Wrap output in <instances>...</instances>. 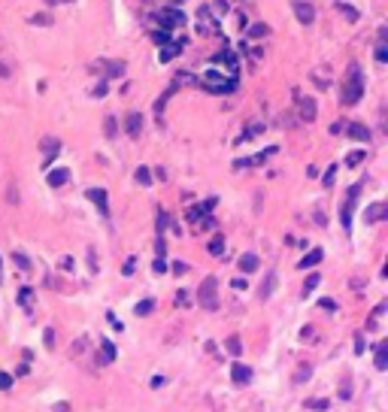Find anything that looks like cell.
I'll return each instance as SVG.
<instances>
[{"instance_id":"cell-49","label":"cell","mask_w":388,"mask_h":412,"mask_svg":"<svg viewBox=\"0 0 388 412\" xmlns=\"http://www.w3.org/2000/svg\"><path fill=\"white\" fill-rule=\"evenodd\" d=\"M309 379V367H300V373L294 376V382H306Z\"/></svg>"},{"instance_id":"cell-51","label":"cell","mask_w":388,"mask_h":412,"mask_svg":"<svg viewBox=\"0 0 388 412\" xmlns=\"http://www.w3.org/2000/svg\"><path fill=\"white\" fill-rule=\"evenodd\" d=\"M134 264H137V261L128 258V264H125V273H122V276H134Z\"/></svg>"},{"instance_id":"cell-1","label":"cell","mask_w":388,"mask_h":412,"mask_svg":"<svg viewBox=\"0 0 388 412\" xmlns=\"http://www.w3.org/2000/svg\"><path fill=\"white\" fill-rule=\"evenodd\" d=\"M361 97H364V73H361V64H349L346 82H343V91H340V100H343L346 106H355Z\"/></svg>"},{"instance_id":"cell-18","label":"cell","mask_w":388,"mask_h":412,"mask_svg":"<svg viewBox=\"0 0 388 412\" xmlns=\"http://www.w3.org/2000/svg\"><path fill=\"white\" fill-rule=\"evenodd\" d=\"M182 46H185V40H176V43H164V49H161V61H170V58H176V55L182 52Z\"/></svg>"},{"instance_id":"cell-60","label":"cell","mask_w":388,"mask_h":412,"mask_svg":"<svg viewBox=\"0 0 388 412\" xmlns=\"http://www.w3.org/2000/svg\"><path fill=\"white\" fill-rule=\"evenodd\" d=\"M0 76H9V67H6V64H0Z\"/></svg>"},{"instance_id":"cell-6","label":"cell","mask_w":388,"mask_h":412,"mask_svg":"<svg viewBox=\"0 0 388 412\" xmlns=\"http://www.w3.org/2000/svg\"><path fill=\"white\" fill-rule=\"evenodd\" d=\"M291 9H294V15H297L300 24H313V21H316V6L306 3V0H294Z\"/></svg>"},{"instance_id":"cell-55","label":"cell","mask_w":388,"mask_h":412,"mask_svg":"<svg viewBox=\"0 0 388 412\" xmlns=\"http://www.w3.org/2000/svg\"><path fill=\"white\" fill-rule=\"evenodd\" d=\"M61 267H64V270H73V258H61Z\"/></svg>"},{"instance_id":"cell-61","label":"cell","mask_w":388,"mask_h":412,"mask_svg":"<svg viewBox=\"0 0 388 412\" xmlns=\"http://www.w3.org/2000/svg\"><path fill=\"white\" fill-rule=\"evenodd\" d=\"M0 279H3V258H0Z\"/></svg>"},{"instance_id":"cell-7","label":"cell","mask_w":388,"mask_h":412,"mask_svg":"<svg viewBox=\"0 0 388 412\" xmlns=\"http://www.w3.org/2000/svg\"><path fill=\"white\" fill-rule=\"evenodd\" d=\"M297 109H300V122H316V116H319V106L313 97H300Z\"/></svg>"},{"instance_id":"cell-5","label":"cell","mask_w":388,"mask_h":412,"mask_svg":"<svg viewBox=\"0 0 388 412\" xmlns=\"http://www.w3.org/2000/svg\"><path fill=\"white\" fill-rule=\"evenodd\" d=\"M158 15V21L164 24V30H173V27H185V12L182 9H176V6H167V9H161V12H155Z\"/></svg>"},{"instance_id":"cell-30","label":"cell","mask_w":388,"mask_h":412,"mask_svg":"<svg viewBox=\"0 0 388 412\" xmlns=\"http://www.w3.org/2000/svg\"><path fill=\"white\" fill-rule=\"evenodd\" d=\"M267 33H270L267 24H252V27H249V36H255V40H261V36H267Z\"/></svg>"},{"instance_id":"cell-32","label":"cell","mask_w":388,"mask_h":412,"mask_svg":"<svg viewBox=\"0 0 388 412\" xmlns=\"http://www.w3.org/2000/svg\"><path fill=\"white\" fill-rule=\"evenodd\" d=\"M209 255H224V240H221V237H215V240L209 243Z\"/></svg>"},{"instance_id":"cell-36","label":"cell","mask_w":388,"mask_h":412,"mask_svg":"<svg viewBox=\"0 0 388 412\" xmlns=\"http://www.w3.org/2000/svg\"><path fill=\"white\" fill-rule=\"evenodd\" d=\"M340 397H343V400H349V397H352V379H343V388H340Z\"/></svg>"},{"instance_id":"cell-46","label":"cell","mask_w":388,"mask_h":412,"mask_svg":"<svg viewBox=\"0 0 388 412\" xmlns=\"http://www.w3.org/2000/svg\"><path fill=\"white\" fill-rule=\"evenodd\" d=\"M173 273H176V276H185V273H188V264H182V261H176V264H173Z\"/></svg>"},{"instance_id":"cell-15","label":"cell","mask_w":388,"mask_h":412,"mask_svg":"<svg viewBox=\"0 0 388 412\" xmlns=\"http://www.w3.org/2000/svg\"><path fill=\"white\" fill-rule=\"evenodd\" d=\"M343 131H346L349 137H355L358 142H367V139H370V131H367V128H364L361 122H352V125H346Z\"/></svg>"},{"instance_id":"cell-35","label":"cell","mask_w":388,"mask_h":412,"mask_svg":"<svg viewBox=\"0 0 388 412\" xmlns=\"http://www.w3.org/2000/svg\"><path fill=\"white\" fill-rule=\"evenodd\" d=\"M155 252H158V258L167 255V240H164V234H158V240H155Z\"/></svg>"},{"instance_id":"cell-2","label":"cell","mask_w":388,"mask_h":412,"mask_svg":"<svg viewBox=\"0 0 388 412\" xmlns=\"http://www.w3.org/2000/svg\"><path fill=\"white\" fill-rule=\"evenodd\" d=\"M200 85H203L206 91L227 94V91H234V88H237V76H224V73L209 70V73H203V76H200Z\"/></svg>"},{"instance_id":"cell-53","label":"cell","mask_w":388,"mask_h":412,"mask_svg":"<svg viewBox=\"0 0 388 412\" xmlns=\"http://www.w3.org/2000/svg\"><path fill=\"white\" fill-rule=\"evenodd\" d=\"M52 412H70V403H55Z\"/></svg>"},{"instance_id":"cell-3","label":"cell","mask_w":388,"mask_h":412,"mask_svg":"<svg viewBox=\"0 0 388 412\" xmlns=\"http://www.w3.org/2000/svg\"><path fill=\"white\" fill-rule=\"evenodd\" d=\"M197 303H200L206 312H215V309H218V279H215V276H206V279L200 282Z\"/></svg>"},{"instance_id":"cell-29","label":"cell","mask_w":388,"mask_h":412,"mask_svg":"<svg viewBox=\"0 0 388 412\" xmlns=\"http://www.w3.org/2000/svg\"><path fill=\"white\" fill-rule=\"evenodd\" d=\"M134 176H137V182H140V185H149V182H152V170H149V167H137V173H134Z\"/></svg>"},{"instance_id":"cell-19","label":"cell","mask_w":388,"mask_h":412,"mask_svg":"<svg viewBox=\"0 0 388 412\" xmlns=\"http://www.w3.org/2000/svg\"><path fill=\"white\" fill-rule=\"evenodd\" d=\"M100 352H103L100 364H112V361H115V343H112V340H103V343H100Z\"/></svg>"},{"instance_id":"cell-39","label":"cell","mask_w":388,"mask_h":412,"mask_svg":"<svg viewBox=\"0 0 388 412\" xmlns=\"http://www.w3.org/2000/svg\"><path fill=\"white\" fill-rule=\"evenodd\" d=\"M15 264H18L21 270H30V261H27V255H21V252H15Z\"/></svg>"},{"instance_id":"cell-52","label":"cell","mask_w":388,"mask_h":412,"mask_svg":"<svg viewBox=\"0 0 388 412\" xmlns=\"http://www.w3.org/2000/svg\"><path fill=\"white\" fill-rule=\"evenodd\" d=\"M6 197H9V203H18V191H15V185H9V191H6Z\"/></svg>"},{"instance_id":"cell-31","label":"cell","mask_w":388,"mask_h":412,"mask_svg":"<svg viewBox=\"0 0 388 412\" xmlns=\"http://www.w3.org/2000/svg\"><path fill=\"white\" fill-rule=\"evenodd\" d=\"M261 131H264V128H261V125H258V122H252V125H249V131H246V134H243V137H240V142H246V139H252V137H258V134H261Z\"/></svg>"},{"instance_id":"cell-24","label":"cell","mask_w":388,"mask_h":412,"mask_svg":"<svg viewBox=\"0 0 388 412\" xmlns=\"http://www.w3.org/2000/svg\"><path fill=\"white\" fill-rule=\"evenodd\" d=\"M27 21L36 24V27H49V24H52V15H49V12H36V15H30Z\"/></svg>"},{"instance_id":"cell-11","label":"cell","mask_w":388,"mask_h":412,"mask_svg":"<svg viewBox=\"0 0 388 412\" xmlns=\"http://www.w3.org/2000/svg\"><path fill=\"white\" fill-rule=\"evenodd\" d=\"M322 258H325V252H322V249H313L309 255H303V258L297 261V270H309V267H319V264H322Z\"/></svg>"},{"instance_id":"cell-13","label":"cell","mask_w":388,"mask_h":412,"mask_svg":"<svg viewBox=\"0 0 388 412\" xmlns=\"http://www.w3.org/2000/svg\"><path fill=\"white\" fill-rule=\"evenodd\" d=\"M100 67L106 70V79L125 76V70H128V64H125V61H100Z\"/></svg>"},{"instance_id":"cell-23","label":"cell","mask_w":388,"mask_h":412,"mask_svg":"<svg viewBox=\"0 0 388 412\" xmlns=\"http://www.w3.org/2000/svg\"><path fill=\"white\" fill-rule=\"evenodd\" d=\"M319 282H322V276H319V273H309V276H306V282H303V294H313V291L319 288Z\"/></svg>"},{"instance_id":"cell-62","label":"cell","mask_w":388,"mask_h":412,"mask_svg":"<svg viewBox=\"0 0 388 412\" xmlns=\"http://www.w3.org/2000/svg\"><path fill=\"white\" fill-rule=\"evenodd\" d=\"M46 3H49V6H52V3H55V0H46Z\"/></svg>"},{"instance_id":"cell-27","label":"cell","mask_w":388,"mask_h":412,"mask_svg":"<svg viewBox=\"0 0 388 412\" xmlns=\"http://www.w3.org/2000/svg\"><path fill=\"white\" fill-rule=\"evenodd\" d=\"M203 215H209V212H203V206H191V209H188V221H191V224H197Z\"/></svg>"},{"instance_id":"cell-45","label":"cell","mask_w":388,"mask_h":412,"mask_svg":"<svg viewBox=\"0 0 388 412\" xmlns=\"http://www.w3.org/2000/svg\"><path fill=\"white\" fill-rule=\"evenodd\" d=\"M355 355H364V333L355 336Z\"/></svg>"},{"instance_id":"cell-48","label":"cell","mask_w":388,"mask_h":412,"mask_svg":"<svg viewBox=\"0 0 388 412\" xmlns=\"http://www.w3.org/2000/svg\"><path fill=\"white\" fill-rule=\"evenodd\" d=\"M106 321H109V324H112L115 330H122V321H119V318H115V312H106Z\"/></svg>"},{"instance_id":"cell-4","label":"cell","mask_w":388,"mask_h":412,"mask_svg":"<svg viewBox=\"0 0 388 412\" xmlns=\"http://www.w3.org/2000/svg\"><path fill=\"white\" fill-rule=\"evenodd\" d=\"M358 194H361V182L349 188V200L343 203V212H340V221L346 231H352V212H355V203H358Z\"/></svg>"},{"instance_id":"cell-25","label":"cell","mask_w":388,"mask_h":412,"mask_svg":"<svg viewBox=\"0 0 388 412\" xmlns=\"http://www.w3.org/2000/svg\"><path fill=\"white\" fill-rule=\"evenodd\" d=\"M224 349H227L230 355H234V358H237V355L243 352V343H240V336H227V343H224Z\"/></svg>"},{"instance_id":"cell-21","label":"cell","mask_w":388,"mask_h":412,"mask_svg":"<svg viewBox=\"0 0 388 412\" xmlns=\"http://www.w3.org/2000/svg\"><path fill=\"white\" fill-rule=\"evenodd\" d=\"M30 303H33V288H27V285H21V288H18V306H24V309H30Z\"/></svg>"},{"instance_id":"cell-10","label":"cell","mask_w":388,"mask_h":412,"mask_svg":"<svg viewBox=\"0 0 388 412\" xmlns=\"http://www.w3.org/2000/svg\"><path fill=\"white\" fill-rule=\"evenodd\" d=\"M385 215H388V206H385V203H373V206L364 209V224H376V221H382Z\"/></svg>"},{"instance_id":"cell-8","label":"cell","mask_w":388,"mask_h":412,"mask_svg":"<svg viewBox=\"0 0 388 412\" xmlns=\"http://www.w3.org/2000/svg\"><path fill=\"white\" fill-rule=\"evenodd\" d=\"M273 152H279L276 145H270L267 152H261V155H255V158H240V161H234V170H243V167H258V164H264V161H267L270 155H273Z\"/></svg>"},{"instance_id":"cell-16","label":"cell","mask_w":388,"mask_h":412,"mask_svg":"<svg viewBox=\"0 0 388 412\" xmlns=\"http://www.w3.org/2000/svg\"><path fill=\"white\" fill-rule=\"evenodd\" d=\"M255 270H258V255H252V252L240 255V273H255Z\"/></svg>"},{"instance_id":"cell-33","label":"cell","mask_w":388,"mask_h":412,"mask_svg":"<svg viewBox=\"0 0 388 412\" xmlns=\"http://www.w3.org/2000/svg\"><path fill=\"white\" fill-rule=\"evenodd\" d=\"M152 309H155V300H143V303H137V309H134V312H137V315H149Z\"/></svg>"},{"instance_id":"cell-12","label":"cell","mask_w":388,"mask_h":412,"mask_svg":"<svg viewBox=\"0 0 388 412\" xmlns=\"http://www.w3.org/2000/svg\"><path fill=\"white\" fill-rule=\"evenodd\" d=\"M88 200L103 212V215H109V203H106V188H91L88 191Z\"/></svg>"},{"instance_id":"cell-26","label":"cell","mask_w":388,"mask_h":412,"mask_svg":"<svg viewBox=\"0 0 388 412\" xmlns=\"http://www.w3.org/2000/svg\"><path fill=\"white\" fill-rule=\"evenodd\" d=\"M337 9H340L349 21H358V9H355V6H349V3H337Z\"/></svg>"},{"instance_id":"cell-9","label":"cell","mask_w":388,"mask_h":412,"mask_svg":"<svg viewBox=\"0 0 388 412\" xmlns=\"http://www.w3.org/2000/svg\"><path fill=\"white\" fill-rule=\"evenodd\" d=\"M230 379H234L237 385H249L252 382V367H246V364H234V367H230Z\"/></svg>"},{"instance_id":"cell-28","label":"cell","mask_w":388,"mask_h":412,"mask_svg":"<svg viewBox=\"0 0 388 412\" xmlns=\"http://www.w3.org/2000/svg\"><path fill=\"white\" fill-rule=\"evenodd\" d=\"M273 291H276V276H267V282L261 285V297H270Z\"/></svg>"},{"instance_id":"cell-58","label":"cell","mask_w":388,"mask_h":412,"mask_svg":"<svg viewBox=\"0 0 388 412\" xmlns=\"http://www.w3.org/2000/svg\"><path fill=\"white\" fill-rule=\"evenodd\" d=\"M343 128H346V125H343V122H334V125H331V134H340V131H343Z\"/></svg>"},{"instance_id":"cell-37","label":"cell","mask_w":388,"mask_h":412,"mask_svg":"<svg viewBox=\"0 0 388 412\" xmlns=\"http://www.w3.org/2000/svg\"><path fill=\"white\" fill-rule=\"evenodd\" d=\"M376 61H379V64H385V61H388V49H385V43H382V40H379V46H376Z\"/></svg>"},{"instance_id":"cell-44","label":"cell","mask_w":388,"mask_h":412,"mask_svg":"<svg viewBox=\"0 0 388 412\" xmlns=\"http://www.w3.org/2000/svg\"><path fill=\"white\" fill-rule=\"evenodd\" d=\"M176 303H179V306H188V303H191V297H188V291H179V294H176Z\"/></svg>"},{"instance_id":"cell-54","label":"cell","mask_w":388,"mask_h":412,"mask_svg":"<svg viewBox=\"0 0 388 412\" xmlns=\"http://www.w3.org/2000/svg\"><path fill=\"white\" fill-rule=\"evenodd\" d=\"M230 285H234L237 291H246V279H234V282H230Z\"/></svg>"},{"instance_id":"cell-47","label":"cell","mask_w":388,"mask_h":412,"mask_svg":"<svg viewBox=\"0 0 388 412\" xmlns=\"http://www.w3.org/2000/svg\"><path fill=\"white\" fill-rule=\"evenodd\" d=\"M215 203H218V197H206V200H203V212H212Z\"/></svg>"},{"instance_id":"cell-57","label":"cell","mask_w":388,"mask_h":412,"mask_svg":"<svg viewBox=\"0 0 388 412\" xmlns=\"http://www.w3.org/2000/svg\"><path fill=\"white\" fill-rule=\"evenodd\" d=\"M309 406H316V409H328V400H313Z\"/></svg>"},{"instance_id":"cell-43","label":"cell","mask_w":388,"mask_h":412,"mask_svg":"<svg viewBox=\"0 0 388 412\" xmlns=\"http://www.w3.org/2000/svg\"><path fill=\"white\" fill-rule=\"evenodd\" d=\"M103 125H106V137H115V134H119V131H115V119H112V116H109Z\"/></svg>"},{"instance_id":"cell-40","label":"cell","mask_w":388,"mask_h":412,"mask_svg":"<svg viewBox=\"0 0 388 412\" xmlns=\"http://www.w3.org/2000/svg\"><path fill=\"white\" fill-rule=\"evenodd\" d=\"M167 224H170L167 212H158V234H164V231H167Z\"/></svg>"},{"instance_id":"cell-59","label":"cell","mask_w":388,"mask_h":412,"mask_svg":"<svg viewBox=\"0 0 388 412\" xmlns=\"http://www.w3.org/2000/svg\"><path fill=\"white\" fill-rule=\"evenodd\" d=\"M322 306H325L328 312H334V309H337V303H334V300H322Z\"/></svg>"},{"instance_id":"cell-34","label":"cell","mask_w":388,"mask_h":412,"mask_svg":"<svg viewBox=\"0 0 388 412\" xmlns=\"http://www.w3.org/2000/svg\"><path fill=\"white\" fill-rule=\"evenodd\" d=\"M361 161H364V152H361V148H358V152H352V155H349V158H346V167H358Z\"/></svg>"},{"instance_id":"cell-22","label":"cell","mask_w":388,"mask_h":412,"mask_svg":"<svg viewBox=\"0 0 388 412\" xmlns=\"http://www.w3.org/2000/svg\"><path fill=\"white\" fill-rule=\"evenodd\" d=\"M58 148H61L58 137H49V139H43V152H46L49 158H55V155H58Z\"/></svg>"},{"instance_id":"cell-41","label":"cell","mask_w":388,"mask_h":412,"mask_svg":"<svg viewBox=\"0 0 388 412\" xmlns=\"http://www.w3.org/2000/svg\"><path fill=\"white\" fill-rule=\"evenodd\" d=\"M334 176H337V167H331V170L325 173V179H322V185H325V188H331V185H334Z\"/></svg>"},{"instance_id":"cell-42","label":"cell","mask_w":388,"mask_h":412,"mask_svg":"<svg viewBox=\"0 0 388 412\" xmlns=\"http://www.w3.org/2000/svg\"><path fill=\"white\" fill-rule=\"evenodd\" d=\"M152 270H155V273H167V261H164V258H158V261L152 264Z\"/></svg>"},{"instance_id":"cell-20","label":"cell","mask_w":388,"mask_h":412,"mask_svg":"<svg viewBox=\"0 0 388 412\" xmlns=\"http://www.w3.org/2000/svg\"><path fill=\"white\" fill-rule=\"evenodd\" d=\"M376 370H388V343L376 346Z\"/></svg>"},{"instance_id":"cell-17","label":"cell","mask_w":388,"mask_h":412,"mask_svg":"<svg viewBox=\"0 0 388 412\" xmlns=\"http://www.w3.org/2000/svg\"><path fill=\"white\" fill-rule=\"evenodd\" d=\"M67 176H70V173H67L64 167H58V170H49V176H46V182L52 185V188H61V185L67 182Z\"/></svg>"},{"instance_id":"cell-56","label":"cell","mask_w":388,"mask_h":412,"mask_svg":"<svg viewBox=\"0 0 388 412\" xmlns=\"http://www.w3.org/2000/svg\"><path fill=\"white\" fill-rule=\"evenodd\" d=\"M88 264H91V273H97V261H94V252H88Z\"/></svg>"},{"instance_id":"cell-50","label":"cell","mask_w":388,"mask_h":412,"mask_svg":"<svg viewBox=\"0 0 388 412\" xmlns=\"http://www.w3.org/2000/svg\"><path fill=\"white\" fill-rule=\"evenodd\" d=\"M43 343L52 349V343H55V330H46V333H43Z\"/></svg>"},{"instance_id":"cell-14","label":"cell","mask_w":388,"mask_h":412,"mask_svg":"<svg viewBox=\"0 0 388 412\" xmlns=\"http://www.w3.org/2000/svg\"><path fill=\"white\" fill-rule=\"evenodd\" d=\"M125 131L131 137H140L143 134V116L140 112H128V119H125Z\"/></svg>"},{"instance_id":"cell-38","label":"cell","mask_w":388,"mask_h":412,"mask_svg":"<svg viewBox=\"0 0 388 412\" xmlns=\"http://www.w3.org/2000/svg\"><path fill=\"white\" fill-rule=\"evenodd\" d=\"M12 388V376L9 373H0V391H9Z\"/></svg>"}]
</instances>
